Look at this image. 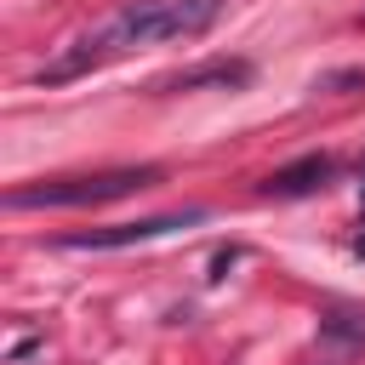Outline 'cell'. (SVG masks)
Segmentation results:
<instances>
[{
  "label": "cell",
  "instance_id": "obj_1",
  "mask_svg": "<svg viewBox=\"0 0 365 365\" xmlns=\"http://www.w3.org/2000/svg\"><path fill=\"white\" fill-rule=\"evenodd\" d=\"M160 182V165H120V171H97V177H51V182H29V188H11V205H103V200H120V194H137V188H154Z\"/></svg>",
  "mask_w": 365,
  "mask_h": 365
},
{
  "label": "cell",
  "instance_id": "obj_3",
  "mask_svg": "<svg viewBox=\"0 0 365 365\" xmlns=\"http://www.w3.org/2000/svg\"><path fill=\"white\" fill-rule=\"evenodd\" d=\"M217 11H222V0H137V6H125L137 40H188V34H205L217 23Z\"/></svg>",
  "mask_w": 365,
  "mask_h": 365
},
{
  "label": "cell",
  "instance_id": "obj_2",
  "mask_svg": "<svg viewBox=\"0 0 365 365\" xmlns=\"http://www.w3.org/2000/svg\"><path fill=\"white\" fill-rule=\"evenodd\" d=\"M125 46H137V34H131V17L125 11H114L108 23H97L91 34H80V40H68L34 80L40 86H68V80H80V74H91L97 63H108V57H120Z\"/></svg>",
  "mask_w": 365,
  "mask_h": 365
},
{
  "label": "cell",
  "instance_id": "obj_6",
  "mask_svg": "<svg viewBox=\"0 0 365 365\" xmlns=\"http://www.w3.org/2000/svg\"><path fill=\"white\" fill-rule=\"evenodd\" d=\"M251 80V63H240V57H217V63H200V68H188V74H171L165 80V91H200V86H245Z\"/></svg>",
  "mask_w": 365,
  "mask_h": 365
},
{
  "label": "cell",
  "instance_id": "obj_5",
  "mask_svg": "<svg viewBox=\"0 0 365 365\" xmlns=\"http://www.w3.org/2000/svg\"><path fill=\"white\" fill-rule=\"evenodd\" d=\"M331 171H336V160H331V154H302V160L279 165V171L262 182V194H279V200H291V194H314V188H325V182H331Z\"/></svg>",
  "mask_w": 365,
  "mask_h": 365
},
{
  "label": "cell",
  "instance_id": "obj_4",
  "mask_svg": "<svg viewBox=\"0 0 365 365\" xmlns=\"http://www.w3.org/2000/svg\"><path fill=\"white\" fill-rule=\"evenodd\" d=\"M188 222H205V211H200V205H188V211H165V217H137V222H114V228L68 234L63 245H74V251H120V245H143V240H160V234L188 228Z\"/></svg>",
  "mask_w": 365,
  "mask_h": 365
}]
</instances>
